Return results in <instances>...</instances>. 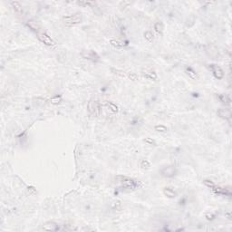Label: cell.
I'll return each instance as SVG.
<instances>
[{
  "label": "cell",
  "instance_id": "obj_1",
  "mask_svg": "<svg viewBox=\"0 0 232 232\" xmlns=\"http://www.w3.org/2000/svg\"><path fill=\"white\" fill-rule=\"evenodd\" d=\"M63 22L68 27L75 26L83 22V15L81 13H75L71 16H65L63 17Z\"/></svg>",
  "mask_w": 232,
  "mask_h": 232
},
{
  "label": "cell",
  "instance_id": "obj_2",
  "mask_svg": "<svg viewBox=\"0 0 232 232\" xmlns=\"http://www.w3.org/2000/svg\"><path fill=\"white\" fill-rule=\"evenodd\" d=\"M87 110H88L89 114L93 117H98L101 114V106H100L99 102L93 99H91L88 102Z\"/></svg>",
  "mask_w": 232,
  "mask_h": 232
},
{
  "label": "cell",
  "instance_id": "obj_3",
  "mask_svg": "<svg viewBox=\"0 0 232 232\" xmlns=\"http://www.w3.org/2000/svg\"><path fill=\"white\" fill-rule=\"evenodd\" d=\"M177 173V170L174 166H167L161 169V174L164 178H172Z\"/></svg>",
  "mask_w": 232,
  "mask_h": 232
},
{
  "label": "cell",
  "instance_id": "obj_4",
  "mask_svg": "<svg viewBox=\"0 0 232 232\" xmlns=\"http://www.w3.org/2000/svg\"><path fill=\"white\" fill-rule=\"evenodd\" d=\"M36 35H37V38H38L42 43L45 44V45L49 46H54L55 45V43L53 41V39L46 33L39 32V33H37Z\"/></svg>",
  "mask_w": 232,
  "mask_h": 232
},
{
  "label": "cell",
  "instance_id": "obj_5",
  "mask_svg": "<svg viewBox=\"0 0 232 232\" xmlns=\"http://www.w3.org/2000/svg\"><path fill=\"white\" fill-rule=\"evenodd\" d=\"M209 67L216 79L221 80L224 78V71L222 70V68L220 66H218L217 65H210Z\"/></svg>",
  "mask_w": 232,
  "mask_h": 232
},
{
  "label": "cell",
  "instance_id": "obj_6",
  "mask_svg": "<svg viewBox=\"0 0 232 232\" xmlns=\"http://www.w3.org/2000/svg\"><path fill=\"white\" fill-rule=\"evenodd\" d=\"M81 55L83 56L84 59H88L93 62H97L99 60V55L93 50H88V51H83L81 53Z\"/></svg>",
  "mask_w": 232,
  "mask_h": 232
},
{
  "label": "cell",
  "instance_id": "obj_7",
  "mask_svg": "<svg viewBox=\"0 0 232 232\" xmlns=\"http://www.w3.org/2000/svg\"><path fill=\"white\" fill-rule=\"evenodd\" d=\"M42 229L46 231H57V230H60V228L57 223H55L54 221H47L46 223H44V225L42 226Z\"/></svg>",
  "mask_w": 232,
  "mask_h": 232
},
{
  "label": "cell",
  "instance_id": "obj_8",
  "mask_svg": "<svg viewBox=\"0 0 232 232\" xmlns=\"http://www.w3.org/2000/svg\"><path fill=\"white\" fill-rule=\"evenodd\" d=\"M121 182L122 183V186L124 188H126V189H129V190H134L135 188L137 187V183L133 180H131L130 178H127V177H123L122 180H121Z\"/></svg>",
  "mask_w": 232,
  "mask_h": 232
},
{
  "label": "cell",
  "instance_id": "obj_9",
  "mask_svg": "<svg viewBox=\"0 0 232 232\" xmlns=\"http://www.w3.org/2000/svg\"><path fill=\"white\" fill-rule=\"evenodd\" d=\"M142 73L143 76H145L149 79H152V80H156L157 79V73H156L154 70H152V69H143V70L142 71Z\"/></svg>",
  "mask_w": 232,
  "mask_h": 232
},
{
  "label": "cell",
  "instance_id": "obj_10",
  "mask_svg": "<svg viewBox=\"0 0 232 232\" xmlns=\"http://www.w3.org/2000/svg\"><path fill=\"white\" fill-rule=\"evenodd\" d=\"M218 115L222 119H225V120H230L232 112L230 109H218Z\"/></svg>",
  "mask_w": 232,
  "mask_h": 232
},
{
  "label": "cell",
  "instance_id": "obj_11",
  "mask_svg": "<svg viewBox=\"0 0 232 232\" xmlns=\"http://www.w3.org/2000/svg\"><path fill=\"white\" fill-rule=\"evenodd\" d=\"M27 26L29 27L30 29H32L33 31H35V32L37 33H39L40 32V30H41V26H40V24L38 21H36L35 19H31L27 22Z\"/></svg>",
  "mask_w": 232,
  "mask_h": 232
},
{
  "label": "cell",
  "instance_id": "obj_12",
  "mask_svg": "<svg viewBox=\"0 0 232 232\" xmlns=\"http://www.w3.org/2000/svg\"><path fill=\"white\" fill-rule=\"evenodd\" d=\"M163 194L169 199H174L177 197V192L173 190L172 187H166L163 189Z\"/></svg>",
  "mask_w": 232,
  "mask_h": 232
},
{
  "label": "cell",
  "instance_id": "obj_13",
  "mask_svg": "<svg viewBox=\"0 0 232 232\" xmlns=\"http://www.w3.org/2000/svg\"><path fill=\"white\" fill-rule=\"evenodd\" d=\"M110 44L115 48H122L123 46L127 45V44H125V42H123L122 40H119V39H112L110 41Z\"/></svg>",
  "mask_w": 232,
  "mask_h": 232
},
{
  "label": "cell",
  "instance_id": "obj_14",
  "mask_svg": "<svg viewBox=\"0 0 232 232\" xmlns=\"http://www.w3.org/2000/svg\"><path fill=\"white\" fill-rule=\"evenodd\" d=\"M218 98L222 103H224L225 105H229L231 103V100L229 98V95H218Z\"/></svg>",
  "mask_w": 232,
  "mask_h": 232
},
{
  "label": "cell",
  "instance_id": "obj_15",
  "mask_svg": "<svg viewBox=\"0 0 232 232\" xmlns=\"http://www.w3.org/2000/svg\"><path fill=\"white\" fill-rule=\"evenodd\" d=\"M154 30L159 34H162V32H163V30H164V24L161 21L156 22L154 24Z\"/></svg>",
  "mask_w": 232,
  "mask_h": 232
},
{
  "label": "cell",
  "instance_id": "obj_16",
  "mask_svg": "<svg viewBox=\"0 0 232 232\" xmlns=\"http://www.w3.org/2000/svg\"><path fill=\"white\" fill-rule=\"evenodd\" d=\"M186 73L189 75V76L191 78V79H193V80H197L198 79V75H197V73H196V72L193 70L192 68H190V67H187V69H186Z\"/></svg>",
  "mask_w": 232,
  "mask_h": 232
},
{
  "label": "cell",
  "instance_id": "obj_17",
  "mask_svg": "<svg viewBox=\"0 0 232 232\" xmlns=\"http://www.w3.org/2000/svg\"><path fill=\"white\" fill-rule=\"evenodd\" d=\"M143 35H144V38H145L149 43L153 42V40H154V35H153V33L152 32V31H145V32H144V34H143Z\"/></svg>",
  "mask_w": 232,
  "mask_h": 232
},
{
  "label": "cell",
  "instance_id": "obj_18",
  "mask_svg": "<svg viewBox=\"0 0 232 232\" xmlns=\"http://www.w3.org/2000/svg\"><path fill=\"white\" fill-rule=\"evenodd\" d=\"M105 105L107 106V107L109 108V110H110L111 112H117L119 111L118 106H117L115 103H112V102H106V103H105Z\"/></svg>",
  "mask_w": 232,
  "mask_h": 232
},
{
  "label": "cell",
  "instance_id": "obj_19",
  "mask_svg": "<svg viewBox=\"0 0 232 232\" xmlns=\"http://www.w3.org/2000/svg\"><path fill=\"white\" fill-rule=\"evenodd\" d=\"M11 5L13 7L14 10L16 12L17 14H21L23 10H22V7H21V5L20 3H18V2H11Z\"/></svg>",
  "mask_w": 232,
  "mask_h": 232
},
{
  "label": "cell",
  "instance_id": "obj_20",
  "mask_svg": "<svg viewBox=\"0 0 232 232\" xmlns=\"http://www.w3.org/2000/svg\"><path fill=\"white\" fill-rule=\"evenodd\" d=\"M112 72H114V73H115L116 75L120 77H127V73H125L124 71H122V70H118V69H112Z\"/></svg>",
  "mask_w": 232,
  "mask_h": 232
},
{
  "label": "cell",
  "instance_id": "obj_21",
  "mask_svg": "<svg viewBox=\"0 0 232 232\" xmlns=\"http://www.w3.org/2000/svg\"><path fill=\"white\" fill-rule=\"evenodd\" d=\"M62 101V96L61 95H55L54 97H52L50 99V103H53V104H58L60 103Z\"/></svg>",
  "mask_w": 232,
  "mask_h": 232
},
{
  "label": "cell",
  "instance_id": "obj_22",
  "mask_svg": "<svg viewBox=\"0 0 232 232\" xmlns=\"http://www.w3.org/2000/svg\"><path fill=\"white\" fill-rule=\"evenodd\" d=\"M154 129H155V131H159V133H166V131H168L167 127L164 126V125H156Z\"/></svg>",
  "mask_w": 232,
  "mask_h": 232
},
{
  "label": "cell",
  "instance_id": "obj_23",
  "mask_svg": "<svg viewBox=\"0 0 232 232\" xmlns=\"http://www.w3.org/2000/svg\"><path fill=\"white\" fill-rule=\"evenodd\" d=\"M203 183H204L205 186H207L208 188H210V189H214V188L216 187L215 183L213 182V181L210 180H203Z\"/></svg>",
  "mask_w": 232,
  "mask_h": 232
},
{
  "label": "cell",
  "instance_id": "obj_24",
  "mask_svg": "<svg viewBox=\"0 0 232 232\" xmlns=\"http://www.w3.org/2000/svg\"><path fill=\"white\" fill-rule=\"evenodd\" d=\"M141 167H142V169H143V170H148V169L150 167V164L148 161L143 160L141 161Z\"/></svg>",
  "mask_w": 232,
  "mask_h": 232
},
{
  "label": "cell",
  "instance_id": "obj_25",
  "mask_svg": "<svg viewBox=\"0 0 232 232\" xmlns=\"http://www.w3.org/2000/svg\"><path fill=\"white\" fill-rule=\"evenodd\" d=\"M127 77L131 80V81H137L138 79H139V76L135 73H127Z\"/></svg>",
  "mask_w": 232,
  "mask_h": 232
},
{
  "label": "cell",
  "instance_id": "obj_26",
  "mask_svg": "<svg viewBox=\"0 0 232 232\" xmlns=\"http://www.w3.org/2000/svg\"><path fill=\"white\" fill-rule=\"evenodd\" d=\"M144 142H145L146 143H148V144H150V145H156L155 141L152 140V139H150V138H146V139L144 140Z\"/></svg>",
  "mask_w": 232,
  "mask_h": 232
},
{
  "label": "cell",
  "instance_id": "obj_27",
  "mask_svg": "<svg viewBox=\"0 0 232 232\" xmlns=\"http://www.w3.org/2000/svg\"><path fill=\"white\" fill-rule=\"evenodd\" d=\"M205 217H206L207 219H208V220H212V219L215 218V215L211 214V213H206Z\"/></svg>",
  "mask_w": 232,
  "mask_h": 232
},
{
  "label": "cell",
  "instance_id": "obj_28",
  "mask_svg": "<svg viewBox=\"0 0 232 232\" xmlns=\"http://www.w3.org/2000/svg\"><path fill=\"white\" fill-rule=\"evenodd\" d=\"M226 216L228 217V218H229V219H231V216H230L229 213H227V214H226Z\"/></svg>",
  "mask_w": 232,
  "mask_h": 232
}]
</instances>
